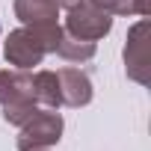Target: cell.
I'll use <instances>...</instances> for the list:
<instances>
[{"label": "cell", "mask_w": 151, "mask_h": 151, "mask_svg": "<svg viewBox=\"0 0 151 151\" xmlns=\"http://www.w3.org/2000/svg\"><path fill=\"white\" fill-rule=\"evenodd\" d=\"M62 116L53 113V110H39L30 122L21 124V133H18V151H36V148H50L59 142L62 136Z\"/></svg>", "instance_id": "obj_1"}, {"label": "cell", "mask_w": 151, "mask_h": 151, "mask_svg": "<svg viewBox=\"0 0 151 151\" xmlns=\"http://www.w3.org/2000/svg\"><path fill=\"white\" fill-rule=\"evenodd\" d=\"M62 30L71 33V36H77V39H86V42H98V39H104L113 30V15H107L104 9L80 0L77 6L68 9Z\"/></svg>", "instance_id": "obj_2"}, {"label": "cell", "mask_w": 151, "mask_h": 151, "mask_svg": "<svg viewBox=\"0 0 151 151\" xmlns=\"http://www.w3.org/2000/svg\"><path fill=\"white\" fill-rule=\"evenodd\" d=\"M3 53H6V62L15 65L18 71H30L33 65H42V59L47 56L42 42L33 36L30 27H18L6 36V45H3Z\"/></svg>", "instance_id": "obj_3"}, {"label": "cell", "mask_w": 151, "mask_h": 151, "mask_svg": "<svg viewBox=\"0 0 151 151\" xmlns=\"http://www.w3.org/2000/svg\"><path fill=\"white\" fill-rule=\"evenodd\" d=\"M148 21H139L127 33L124 45V71L139 86H148Z\"/></svg>", "instance_id": "obj_4"}, {"label": "cell", "mask_w": 151, "mask_h": 151, "mask_svg": "<svg viewBox=\"0 0 151 151\" xmlns=\"http://www.w3.org/2000/svg\"><path fill=\"white\" fill-rule=\"evenodd\" d=\"M56 83H59V101L65 107H86L92 101V80L80 68H59Z\"/></svg>", "instance_id": "obj_5"}, {"label": "cell", "mask_w": 151, "mask_h": 151, "mask_svg": "<svg viewBox=\"0 0 151 151\" xmlns=\"http://www.w3.org/2000/svg\"><path fill=\"white\" fill-rule=\"evenodd\" d=\"M15 18L24 27L53 24L59 18V3L56 0H15Z\"/></svg>", "instance_id": "obj_6"}, {"label": "cell", "mask_w": 151, "mask_h": 151, "mask_svg": "<svg viewBox=\"0 0 151 151\" xmlns=\"http://www.w3.org/2000/svg\"><path fill=\"white\" fill-rule=\"evenodd\" d=\"M12 101H36L30 71H0V107Z\"/></svg>", "instance_id": "obj_7"}, {"label": "cell", "mask_w": 151, "mask_h": 151, "mask_svg": "<svg viewBox=\"0 0 151 151\" xmlns=\"http://www.w3.org/2000/svg\"><path fill=\"white\" fill-rule=\"evenodd\" d=\"M33 98L39 107H47V110H56L62 101H59V83H56V71H36L33 74Z\"/></svg>", "instance_id": "obj_8"}, {"label": "cell", "mask_w": 151, "mask_h": 151, "mask_svg": "<svg viewBox=\"0 0 151 151\" xmlns=\"http://www.w3.org/2000/svg\"><path fill=\"white\" fill-rule=\"evenodd\" d=\"M53 53H59V56L68 59V62H86V59L95 56V42L77 39V36H71V33L62 30V39H59V45H56Z\"/></svg>", "instance_id": "obj_9"}, {"label": "cell", "mask_w": 151, "mask_h": 151, "mask_svg": "<svg viewBox=\"0 0 151 151\" xmlns=\"http://www.w3.org/2000/svg\"><path fill=\"white\" fill-rule=\"evenodd\" d=\"M86 3L104 9L107 15H142L145 18L151 9L148 0H86Z\"/></svg>", "instance_id": "obj_10"}, {"label": "cell", "mask_w": 151, "mask_h": 151, "mask_svg": "<svg viewBox=\"0 0 151 151\" xmlns=\"http://www.w3.org/2000/svg\"><path fill=\"white\" fill-rule=\"evenodd\" d=\"M39 110H42V107H39L36 101H12V104H3V119H6L9 124L21 127V124L30 122Z\"/></svg>", "instance_id": "obj_11"}, {"label": "cell", "mask_w": 151, "mask_h": 151, "mask_svg": "<svg viewBox=\"0 0 151 151\" xmlns=\"http://www.w3.org/2000/svg\"><path fill=\"white\" fill-rule=\"evenodd\" d=\"M56 3H59L62 9H71V6H77V3H80V0H56Z\"/></svg>", "instance_id": "obj_12"}, {"label": "cell", "mask_w": 151, "mask_h": 151, "mask_svg": "<svg viewBox=\"0 0 151 151\" xmlns=\"http://www.w3.org/2000/svg\"><path fill=\"white\" fill-rule=\"evenodd\" d=\"M36 151H47V148H36Z\"/></svg>", "instance_id": "obj_13"}]
</instances>
